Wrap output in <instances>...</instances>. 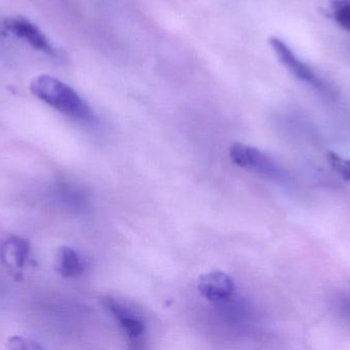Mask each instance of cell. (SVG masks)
I'll return each mask as SVG.
<instances>
[{
  "instance_id": "8",
  "label": "cell",
  "mask_w": 350,
  "mask_h": 350,
  "mask_svg": "<svg viewBox=\"0 0 350 350\" xmlns=\"http://www.w3.org/2000/svg\"><path fill=\"white\" fill-rule=\"evenodd\" d=\"M30 247L24 238L18 236H10L0 244V258L2 260L10 257L14 264L22 267L29 255Z\"/></svg>"
},
{
  "instance_id": "4",
  "label": "cell",
  "mask_w": 350,
  "mask_h": 350,
  "mask_svg": "<svg viewBox=\"0 0 350 350\" xmlns=\"http://www.w3.org/2000/svg\"><path fill=\"white\" fill-rule=\"evenodd\" d=\"M197 287L202 297L212 303L228 302L236 291L232 277L222 271H211L201 275Z\"/></svg>"
},
{
  "instance_id": "7",
  "label": "cell",
  "mask_w": 350,
  "mask_h": 350,
  "mask_svg": "<svg viewBox=\"0 0 350 350\" xmlns=\"http://www.w3.org/2000/svg\"><path fill=\"white\" fill-rule=\"evenodd\" d=\"M55 269L64 277H79L84 271L81 257L70 247H61L55 258Z\"/></svg>"
},
{
  "instance_id": "11",
  "label": "cell",
  "mask_w": 350,
  "mask_h": 350,
  "mask_svg": "<svg viewBox=\"0 0 350 350\" xmlns=\"http://www.w3.org/2000/svg\"><path fill=\"white\" fill-rule=\"evenodd\" d=\"M10 349H38L39 345H33L30 341H27L25 338L21 337H12L10 339Z\"/></svg>"
},
{
  "instance_id": "6",
  "label": "cell",
  "mask_w": 350,
  "mask_h": 350,
  "mask_svg": "<svg viewBox=\"0 0 350 350\" xmlns=\"http://www.w3.org/2000/svg\"><path fill=\"white\" fill-rule=\"evenodd\" d=\"M103 304L107 310L114 316L119 326L124 331L125 334L131 339H137L145 332V324L139 316H135L131 310L112 298L103 300Z\"/></svg>"
},
{
  "instance_id": "10",
  "label": "cell",
  "mask_w": 350,
  "mask_h": 350,
  "mask_svg": "<svg viewBox=\"0 0 350 350\" xmlns=\"http://www.w3.org/2000/svg\"><path fill=\"white\" fill-rule=\"evenodd\" d=\"M328 162L332 170L338 175L339 177L350 182V160L349 158H342L339 154L330 152L328 154Z\"/></svg>"
},
{
  "instance_id": "5",
  "label": "cell",
  "mask_w": 350,
  "mask_h": 350,
  "mask_svg": "<svg viewBox=\"0 0 350 350\" xmlns=\"http://www.w3.org/2000/svg\"><path fill=\"white\" fill-rule=\"evenodd\" d=\"M4 26L10 32L14 33L20 38L26 39L29 45L34 49L49 55L55 53L53 45L47 40L45 35L30 21L24 18H8L4 22Z\"/></svg>"
},
{
  "instance_id": "3",
  "label": "cell",
  "mask_w": 350,
  "mask_h": 350,
  "mask_svg": "<svg viewBox=\"0 0 350 350\" xmlns=\"http://www.w3.org/2000/svg\"><path fill=\"white\" fill-rule=\"evenodd\" d=\"M269 41L279 61L292 75L295 76L300 82L312 86L314 90L320 92H326L328 90L324 80L310 66L306 65L304 61L297 58V55L282 39L273 36Z\"/></svg>"
},
{
  "instance_id": "9",
  "label": "cell",
  "mask_w": 350,
  "mask_h": 350,
  "mask_svg": "<svg viewBox=\"0 0 350 350\" xmlns=\"http://www.w3.org/2000/svg\"><path fill=\"white\" fill-rule=\"evenodd\" d=\"M329 3L337 24L350 32V0H330Z\"/></svg>"
},
{
  "instance_id": "2",
  "label": "cell",
  "mask_w": 350,
  "mask_h": 350,
  "mask_svg": "<svg viewBox=\"0 0 350 350\" xmlns=\"http://www.w3.org/2000/svg\"><path fill=\"white\" fill-rule=\"evenodd\" d=\"M230 158L234 164L275 180L285 181L287 173L271 156L252 146L242 143L232 144Z\"/></svg>"
},
{
  "instance_id": "1",
  "label": "cell",
  "mask_w": 350,
  "mask_h": 350,
  "mask_svg": "<svg viewBox=\"0 0 350 350\" xmlns=\"http://www.w3.org/2000/svg\"><path fill=\"white\" fill-rule=\"evenodd\" d=\"M30 90L37 98L67 116L83 121L92 118V111L88 103L71 86L53 76L34 78L31 82Z\"/></svg>"
}]
</instances>
